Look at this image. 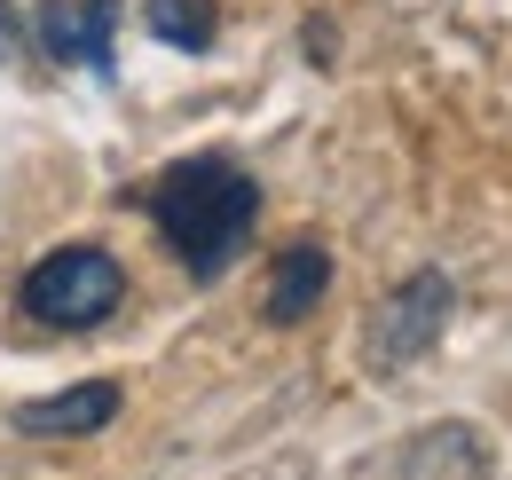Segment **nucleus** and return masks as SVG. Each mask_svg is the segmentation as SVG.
Segmentation results:
<instances>
[{"label":"nucleus","mask_w":512,"mask_h":480,"mask_svg":"<svg viewBox=\"0 0 512 480\" xmlns=\"http://www.w3.org/2000/svg\"><path fill=\"white\" fill-rule=\"evenodd\" d=\"M410 480H489V441L473 425H426L410 441Z\"/></svg>","instance_id":"obj_7"},{"label":"nucleus","mask_w":512,"mask_h":480,"mask_svg":"<svg viewBox=\"0 0 512 480\" xmlns=\"http://www.w3.org/2000/svg\"><path fill=\"white\" fill-rule=\"evenodd\" d=\"M119 378H87V386H64V394H48V402H24L16 410V433H32V441H79V433H103V425L119 418Z\"/></svg>","instance_id":"obj_5"},{"label":"nucleus","mask_w":512,"mask_h":480,"mask_svg":"<svg viewBox=\"0 0 512 480\" xmlns=\"http://www.w3.org/2000/svg\"><path fill=\"white\" fill-rule=\"evenodd\" d=\"M331 292V252L323 244H292L276 268H268V292H260V315L268 323H308Z\"/></svg>","instance_id":"obj_6"},{"label":"nucleus","mask_w":512,"mask_h":480,"mask_svg":"<svg viewBox=\"0 0 512 480\" xmlns=\"http://www.w3.org/2000/svg\"><path fill=\"white\" fill-rule=\"evenodd\" d=\"M449 307H457V284H449L442 268H418V276H402L394 292L379 300L371 315V370H410V362L434 355V339L449 331Z\"/></svg>","instance_id":"obj_3"},{"label":"nucleus","mask_w":512,"mask_h":480,"mask_svg":"<svg viewBox=\"0 0 512 480\" xmlns=\"http://www.w3.org/2000/svg\"><path fill=\"white\" fill-rule=\"evenodd\" d=\"M142 24H150V40H166V48H182V56H205L221 8H213V0H142Z\"/></svg>","instance_id":"obj_8"},{"label":"nucleus","mask_w":512,"mask_h":480,"mask_svg":"<svg viewBox=\"0 0 512 480\" xmlns=\"http://www.w3.org/2000/svg\"><path fill=\"white\" fill-rule=\"evenodd\" d=\"M150 221H158V237L174 244V260L190 276H221L260 229V181L221 150L182 158L150 189Z\"/></svg>","instance_id":"obj_1"},{"label":"nucleus","mask_w":512,"mask_h":480,"mask_svg":"<svg viewBox=\"0 0 512 480\" xmlns=\"http://www.w3.org/2000/svg\"><path fill=\"white\" fill-rule=\"evenodd\" d=\"M16 40H24V24H16V8H8V0H0V63L16 56Z\"/></svg>","instance_id":"obj_9"},{"label":"nucleus","mask_w":512,"mask_h":480,"mask_svg":"<svg viewBox=\"0 0 512 480\" xmlns=\"http://www.w3.org/2000/svg\"><path fill=\"white\" fill-rule=\"evenodd\" d=\"M127 300V268L103 244H56L32 276H24V315L48 331H95Z\"/></svg>","instance_id":"obj_2"},{"label":"nucleus","mask_w":512,"mask_h":480,"mask_svg":"<svg viewBox=\"0 0 512 480\" xmlns=\"http://www.w3.org/2000/svg\"><path fill=\"white\" fill-rule=\"evenodd\" d=\"M111 32H119V0H40L32 16L40 56L79 71H111Z\"/></svg>","instance_id":"obj_4"}]
</instances>
